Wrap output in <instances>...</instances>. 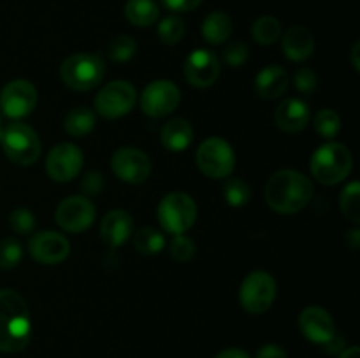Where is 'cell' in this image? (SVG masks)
Here are the masks:
<instances>
[{
  "instance_id": "cell-1",
  "label": "cell",
  "mask_w": 360,
  "mask_h": 358,
  "mask_svg": "<svg viewBox=\"0 0 360 358\" xmlns=\"http://www.w3.org/2000/svg\"><path fill=\"white\" fill-rule=\"evenodd\" d=\"M30 311L18 291L0 290V351L18 353L30 343Z\"/></svg>"
},
{
  "instance_id": "cell-2",
  "label": "cell",
  "mask_w": 360,
  "mask_h": 358,
  "mask_svg": "<svg viewBox=\"0 0 360 358\" xmlns=\"http://www.w3.org/2000/svg\"><path fill=\"white\" fill-rule=\"evenodd\" d=\"M313 197V183L290 168L278 171L266 185V202L280 214H295L304 209Z\"/></svg>"
},
{
  "instance_id": "cell-3",
  "label": "cell",
  "mask_w": 360,
  "mask_h": 358,
  "mask_svg": "<svg viewBox=\"0 0 360 358\" xmlns=\"http://www.w3.org/2000/svg\"><path fill=\"white\" fill-rule=\"evenodd\" d=\"M352 165L354 158L350 150L340 142H327L316 147L309 161L313 178L327 186L338 185L347 179L352 172Z\"/></svg>"
},
{
  "instance_id": "cell-4",
  "label": "cell",
  "mask_w": 360,
  "mask_h": 358,
  "mask_svg": "<svg viewBox=\"0 0 360 358\" xmlns=\"http://www.w3.org/2000/svg\"><path fill=\"white\" fill-rule=\"evenodd\" d=\"M104 60L94 53H74L60 67L63 84L76 91L94 90L104 79Z\"/></svg>"
},
{
  "instance_id": "cell-5",
  "label": "cell",
  "mask_w": 360,
  "mask_h": 358,
  "mask_svg": "<svg viewBox=\"0 0 360 358\" xmlns=\"http://www.w3.org/2000/svg\"><path fill=\"white\" fill-rule=\"evenodd\" d=\"M0 144L6 157L21 167H30L41 157V139L37 132L27 123L16 121L7 125L4 128Z\"/></svg>"
},
{
  "instance_id": "cell-6",
  "label": "cell",
  "mask_w": 360,
  "mask_h": 358,
  "mask_svg": "<svg viewBox=\"0 0 360 358\" xmlns=\"http://www.w3.org/2000/svg\"><path fill=\"white\" fill-rule=\"evenodd\" d=\"M157 216L167 234H185L197 220V204L188 193L171 192L158 204Z\"/></svg>"
},
{
  "instance_id": "cell-7",
  "label": "cell",
  "mask_w": 360,
  "mask_h": 358,
  "mask_svg": "<svg viewBox=\"0 0 360 358\" xmlns=\"http://www.w3.org/2000/svg\"><path fill=\"white\" fill-rule=\"evenodd\" d=\"M197 167L211 179H225L234 172L236 153L221 137H210L199 146L195 154Z\"/></svg>"
},
{
  "instance_id": "cell-8",
  "label": "cell",
  "mask_w": 360,
  "mask_h": 358,
  "mask_svg": "<svg viewBox=\"0 0 360 358\" xmlns=\"http://www.w3.org/2000/svg\"><path fill=\"white\" fill-rule=\"evenodd\" d=\"M278 286L274 277L266 270H253L245 277L239 290V302L250 314H262L273 305Z\"/></svg>"
},
{
  "instance_id": "cell-9",
  "label": "cell",
  "mask_w": 360,
  "mask_h": 358,
  "mask_svg": "<svg viewBox=\"0 0 360 358\" xmlns=\"http://www.w3.org/2000/svg\"><path fill=\"white\" fill-rule=\"evenodd\" d=\"M137 100V91L129 81H111L95 97V111L108 119L129 114Z\"/></svg>"
},
{
  "instance_id": "cell-10",
  "label": "cell",
  "mask_w": 360,
  "mask_h": 358,
  "mask_svg": "<svg viewBox=\"0 0 360 358\" xmlns=\"http://www.w3.org/2000/svg\"><path fill=\"white\" fill-rule=\"evenodd\" d=\"M181 102L179 88L169 79H157L148 84L141 93V109L150 118H164L171 114Z\"/></svg>"
},
{
  "instance_id": "cell-11",
  "label": "cell",
  "mask_w": 360,
  "mask_h": 358,
  "mask_svg": "<svg viewBox=\"0 0 360 358\" xmlns=\"http://www.w3.org/2000/svg\"><path fill=\"white\" fill-rule=\"evenodd\" d=\"M39 100L37 88L27 79L9 81L0 91V111L7 118L20 119L30 114Z\"/></svg>"
},
{
  "instance_id": "cell-12",
  "label": "cell",
  "mask_w": 360,
  "mask_h": 358,
  "mask_svg": "<svg viewBox=\"0 0 360 358\" xmlns=\"http://www.w3.org/2000/svg\"><path fill=\"white\" fill-rule=\"evenodd\" d=\"M55 220L60 228L70 234H79L91 227L95 221V206L88 197L74 195L67 197L58 204Z\"/></svg>"
},
{
  "instance_id": "cell-13",
  "label": "cell",
  "mask_w": 360,
  "mask_h": 358,
  "mask_svg": "<svg viewBox=\"0 0 360 358\" xmlns=\"http://www.w3.org/2000/svg\"><path fill=\"white\" fill-rule=\"evenodd\" d=\"M84 164L83 151L72 142L56 144L46 157V172L56 183H69Z\"/></svg>"
},
{
  "instance_id": "cell-14",
  "label": "cell",
  "mask_w": 360,
  "mask_h": 358,
  "mask_svg": "<svg viewBox=\"0 0 360 358\" xmlns=\"http://www.w3.org/2000/svg\"><path fill=\"white\" fill-rule=\"evenodd\" d=\"M111 168L122 181L141 185L150 178L151 160L139 147H120L111 158Z\"/></svg>"
},
{
  "instance_id": "cell-15",
  "label": "cell",
  "mask_w": 360,
  "mask_h": 358,
  "mask_svg": "<svg viewBox=\"0 0 360 358\" xmlns=\"http://www.w3.org/2000/svg\"><path fill=\"white\" fill-rule=\"evenodd\" d=\"M28 251L35 262L42 265L62 263L70 253V242L65 235L53 230L37 232L28 242Z\"/></svg>"
},
{
  "instance_id": "cell-16",
  "label": "cell",
  "mask_w": 360,
  "mask_h": 358,
  "mask_svg": "<svg viewBox=\"0 0 360 358\" xmlns=\"http://www.w3.org/2000/svg\"><path fill=\"white\" fill-rule=\"evenodd\" d=\"M183 74L192 86L207 88L220 76V60L210 49H195L186 56Z\"/></svg>"
},
{
  "instance_id": "cell-17",
  "label": "cell",
  "mask_w": 360,
  "mask_h": 358,
  "mask_svg": "<svg viewBox=\"0 0 360 358\" xmlns=\"http://www.w3.org/2000/svg\"><path fill=\"white\" fill-rule=\"evenodd\" d=\"M299 330L308 340L315 344H326L336 333V325L329 312L320 305H309L299 314Z\"/></svg>"
},
{
  "instance_id": "cell-18",
  "label": "cell",
  "mask_w": 360,
  "mask_h": 358,
  "mask_svg": "<svg viewBox=\"0 0 360 358\" xmlns=\"http://www.w3.org/2000/svg\"><path fill=\"white\" fill-rule=\"evenodd\" d=\"M311 111L304 100L297 97L285 98L274 111V125L280 130L288 133H297L308 126Z\"/></svg>"
},
{
  "instance_id": "cell-19",
  "label": "cell",
  "mask_w": 360,
  "mask_h": 358,
  "mask_svg": "<svg viewBox=\"0 0 360 358\" xmlns=\"http://www.w3.org/2000/svg\"><path fill=\"white\" fill-rule=\"evenodd\" d=\"M134 234V220L127 211L112 209L102 218L101 235L102 241L111 248L125 244Z\"/></svg>"
},
{
  "instance_id": "cell-20",
  "label": "cell",
  "mask_w": 360,
  "mask_h": 358,
  "mask_svg": "<svg viewBox=\"0 0 360 358\" xmlns=\"http://www.w3.org/2000/svg\"><path fill=\"white\" fill-rule=\"evenodd\" d=\"M281 48H283L285 56L292 62H304L313 55L315 49V39L313 34L302 25H295L290 27L283 35L281 41Z\"/></svg>"
},
{
  "instance_id": "cell-21",
  "label": "cell",
  "mask_w": 360,
  "mask_h": 358,
  "mask_svg": "<svg viewBox=\"0 0 360 358\" xmlns=\"http://www.w3.org/2000/svg\"><path fill=\"white\" fill-rule=\"evenodd\" d=\"M288 88V76L283 67L267 65L255 77V91L259 97L273 100L281 97Z\"/></svg>"
},
{
  "instance_id": "cell-22",
  "label": "cell",
  "mask_w": 360,
  "mask_h": 358,
  "mask_svg": "<svg viewBox=\"0 0 360 358\" xmlns=\"http://www.w3.org/2000/svg\"><path fill=\"white\" fill-rule=\"evenodd\" d=\"M160 139L165 150L172 151V153H181L192 144L193 128L186 119L174 118L165 123L164 128H162Z\"/></svg>"
},
{
  "instance_id": "cell-23",
  "label": "cell",
  "mask_w": 360,
  "mask_h": 358,
  "mask_svg": "<svg viewBox=\"0 0 360 358\" xmlns=\"http://www.w3.org/2000/svg\"><path fill=\"white\" fill-rule=\"evenodd\" d=\"M200 34L210 44H224L232 34V20L224 11H213L204 18Z\"/></svg>"
},
{
  "instance_id": "cell-24",
  "label": "cell",
  "mask_w": 360,
  "mask_h": 358,
  "mask_svg": "<svg viewBox=\"0 0 360 358\" xmlns=\"http://www.w3.org/2000/svg\"><path fill=\"white\" fill-rule=\"evenodd\" d=\"M123 13L130 23L144 28L157 23L160 18V7L155 0H127Z\"/></svg>"
},
{
  "instance_id": "cell-25",
  "label": "cell",
  "mask_w": 360,
  "mask_h": 358,
  "mask_svg": "<svg viewBox=\"0 0 360 358\" xmlns=\"http://www.w3.org/2000/svg\"><path fill=\"white\" fill-rule=\"evenodd\" d=\"M97 125V116L88 107H76L69 111L63 121V128L72 137H84Z\"/></svg>"
},
{
  "instance_id": "cell-26",
  "label": "cell",
  "mask_w": 360,
  "mask_h": 358,
  "mask_svg": "<svg viewBox=\"0 0 360 358\" xmlns=\"http://www.w3.org/2000/svg\"><path fill=\"white\" fill-rule=\"evenodd\" d=\"M134 246L141 255H158L165 246V235L153 227L139 228L134 235Z\"/></svg>"
},
{
  "instance_id": "cell-27",
  "label": "cell",
  "mask_w": 360,
  "mask_h": 358,
  "mask_svg": "<svg viewBox=\"0 0 360 358\" xmlns=\"http://www.w3.org/2000/svg\"><path fill=\"white\" fill-rule=\"evenodd\" d=\"M221 193H224L225 202L231 207H236V209L245 207L250 202V199H252V188L241 178L227 179L224 186H221Z\"/></svg>"
},
{
  "instance_id": "cell-28",
  "label": "cell",
  "mask_w": 360,
  "mask_h": 358,
  "mask_svg": "<svg viewBox=\"0 0 360 358\" xmlns=\"http://www.w3.org/2000/svg\"><path fill=\"white\" fill-rule=\"evenodd\" d=\"M252 35L259 44L269 46L280 39L281 35V23L274 16H262L253 23Z\"/></svg>"
},
{
  "instance_id": "cell-29",
  "label": "cell",
  "mask_w": 360,
  "mask_h": 358,
  "mask_svg": "<svg viewBox=\"0 0 360 358\" xmlns=\"http://www.w3.org/2000/svg\"><path fill=\"white\" fill-rule=\"evenodd\" d=\"M341 213L352 221V223H360V185L359 181H352L345 186L340 199Z\"/></svg>"
},
{
  "instance_id": "cell-30",
  "label": "cell",
  "mask_w": 360,
  "mask_h": 358,
  "mask_svg": "<svg viewBox=\"0 0 360 358\" xmlns=\"http://www.w3.org/2000/svg\"><path fill=\"white\" fill-rule=\"evenodd\" d=\"M313 126H315V132L323 139H334L341 130V118L334 109H322L315 114Z\"/></svg>"
},
{
  "instance_id": "cell-31",
  "label": "cell",
  "mask_w": 360,
  "mask_h": 358,
  "mask_svg": "<svg viewBox=\"0 0 360 358\" xmlns=\"http://www.w3.org/2000/svg\"><path fill=\"white\" fill-rule=\"evenodd\" d=\"M137 42L130 35H116L108 46V56L112 62H129L136 56Z\"/></svg>"
},
{
  "instance_id": "cell-32",
  "label": "cell",
  "mask_w": 360,
  "mask_h": 358,
  "mask_svg": "<svg viewBox=\"0 0 360 358\" xmlns=\"http://www.w3.org/2000/svg\"><path fill=\"white\" fill-rule=\"evenodd\" d=\"M157 32H158V39H160L164 44L174 46L178 44V42L183 39V35H185V21H183L179 16L171 14V16L164 18V20L158 23Z\"/></svg>"
},
{
  "instance_id": "cell-33",
  "label": "cell",
  "mask_w": 360,
  "mask_h": 358,
  "mask_svg": "<svg viewBox=\"0 0 360 358\" xmlns=\"http://www.w3.org/2000/svg\"><path fill=\"white\" fill-rule=\"evenodd\" d=\"M23 248L14 237H6L0 241V269H14L21 262Z\"/></svg>"
},
{
  "instance_id": "cell-34",
  "label": "cell",
  "mask_w": 360,
  "mask_h": 358,
  "mask_svg": "<svg viewBox=\"0 0 360 358\" xmlns=\"http://www.w3.org/2000/svg\"><path fill=\"white\" fill-rule=\"evenodd\" d=\"M169 253H171L172 260L179 263H186L195 256V242L185 234L174 235L169 244Z\"/></svg>"
},
{
  "instance_id": "cell-35",
  "label": "cell",
  "mask_w": 360,
  "mask_h": 358,
  "mask_svg": "<svg viewBox=\"0 0 360 358\" xmlns=\"http://www.w3.org/2000/svg\"><path fill=\"white\" fill-rule=\"evenodd\" d=\"M9 227L14 234L27 235L35 228V216L27 207H16L9 214Z\"/></svg>"
},
{
  "instance_id": "cell-36",
  "label": "cell",
  "mask_w": 360,
  "mask_h": 358,
  "mask_svg": "<svg viewBox=\"0 0 360 358\" xmlns=\"http://www.w3.org/2000/svg\"><path fill=\"white\" fill-rule=\"evenodd\" d=\"M250 56V49L245 42L241 41H232L231 44L225 46L224 49V60L227 65L231 67H241Z\"/></svg>"
},
{
  "instance_id": "cell-37",
  "label": "cell",
  "mask_w": 360,
  "mask_h": 358,
  "mask_svg": "<svg viewBox=\"0 0 360 358\" xmlns=\"http://www.w3.org/2000/svg\"><path fill=\"white\" fill-rule=\"evenodd\" d=\"M294 84L301 93L311 95L315 93L316 90L319 77H316V74L313 72L311 69H308V67H301V69L294 74Z\"/></svg>"
},
{
  "instance_id": "cell-38",
  "label": "cell",
  "mask_w": 360,
  "mask_h": 358,
  "mask_svg": "<svg viewBox=\"0 0 360 358\" xmlns=\"http://www.w3.org/2000/svg\"><path fill=\"white\" fill-rule=\"evenodd\" d=\"M81 192L86 197H95L101 195L102 190H104V175L98 171H90L83 175L79 183Z\"/></svg>"
},
{
  "instance_id": "cell-39",
  "label": "cell",
  "mask_w": 360,
  "mask_h": 358,
  "mask_svg": "<svg viewBox=\"0 0 360 358\" xmlns=\"http://www.w3.org/2000/svg\"><path fill=\"white\" fill-rule=\"evenodd\" d=\"M164 4L165 9L172 11V13H190V11L197 9L204 0H160Z\"/></svg>"
},
{
  "instance_id": "cell-40",
  "label": "cell",
  "mask_w": 360,
  "mask_h": 358,
  "mask_svg": "<svg viewBox=\"0 0 360 358\" xmlns=\"http://www.w3.org/2000/svg\"><path fill=\"white\" fill-rule=\"evenodd\" d=\"M255 358H287V353L278 344H266V346H262L257 351Z\"/></svg>"
},
{
  "instance_id": "cell-41",
  "label": "cell",
  "mask_w": 360,
  "mask_h": 358,
  "mask_svg": "<svg viewBox=\"0 0 360 358\" xmlns=\"http://www.w3.org/2000/svg\"><path fill=\"white\" fill-rule=\"evenodd\" d=\"M343 347H345V340H343V337L338 336V333H334V337L329 340V343L323 344V350H326L329 354L341 353V351H343Z\"/></svg>"
},
{
  "instance_id": "cell-42",
  "label": "cell",
  "mask_w": 360,
  "mask_h": 358,
  "mask_svg": "<svg viewBox=\"0 0 360 358\" xmlns=\"http://www.w3.org/2000/svg\"><path fill=\"white\" fill-rule=\"evenodd\" d=\"M345 241H347V246L352 249V251H357L360 246V230L359 228H352L345 234Z\"/></svg>"
},
{
  "instance_id": "cell-43",
  "label": "cell",
  "mask_w": 360,
  "mask_h": 358,
  "mask_svg": "<svg viewBox=\"0 0 360 358\" xmlns=\"http://www.w3.org/2000/svg\"><path fill=\"white\" fill-rule=\"evenodd\" d=\"M214 358H250V354L245 350H239V347H229V350L220 351Z\"/></svg>"
},
{
  "instance_id": "cell-44",
  "label": "cell",
  "mask_w": 360,
  "mask_h": 358,
  "mask_svg": "<svg viewBox=\"0 0 360 358\" xmlns=\"http://www.w3.org/2000/svg\"><path fill=\"white\" fill-rule=\"evenodd\" d=\"M359 49H360V42L357 41L354 44V49H352V65H354L355 72L360 70V62H359Z\"/></svg>"
},
{
  "instance_id": "cell-45",
  "label": "cell",
  "mask_w": 360,
  "mask_h": 358,
  "mask_svg": "<svg viewBox=\"0 0 360 358\" xmlns=\"http://www.w3.org/2000/svg\"><path fill=\"white\" fill-rule=\"evenodd\" d=\"M340 358H360V350L357 346L347 347V350L341 351Z\"/></svg>"
},
{
  "instance_id": "cell-46",
  "label": "cell",
  "mask_w": 360,
  "mask_h": 358,
  "mask_svg": "<svg viewBox=\"0 0 360 358\" xmlns=\"http://www.w3.org/2000/svg\"><path fill=\"white\" fill-rule=\"evenodd\" d=\"M4 128H6V126H4V118H2V112H0V139H2L4 135Z\"/></svg>"
}]
</instances>
